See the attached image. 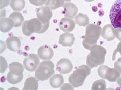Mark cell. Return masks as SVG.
<instances>
[{
    "mask_svg": "<svg viewBox=\"0 0 121 90\" xmlns=\"http://www.w3.org/2000/svg\"><path fill=\"white\" fill-rule=\"evenodd\" d=\"M86 58V64L91 68H93L104 64L107 53L106 49L103 46L95 44L90 49Z\"/></svg>",
    "mask_w": 121,
    "mask_h": 90,
    "instance_id": "6da1fadb",
    "label": "cell"
},
{
    "mask_svg": "<svg viewBox=\"0 0 121 90\" xmlns=\"http://www.w3.org/2000/svg\"><path fill=\"white\" fill-rule=\"evenodd\" d=\"M102 28L99 25L89 24L85 30V38L83 41V45L86 49L90 50L91 47L97 43L101 34Z\"/></svg>",
    "mask_w": 121,
    "mask_h": 90,
    "instance_id": "7a4b0ae2",
    "label": "cell"
},
{
    "mask_svg": "<svg viewBox=\"0 0 121 90\" xmlns=\"http://www.w3.org/2000/svg\"><path fill=\"white\" fill-rule=\"evenodd\" d=\"M50 22L47 24H43L37 18L31 19L28 21H25L22 25L23 34L29 36L34 33L43 34L44 33L49 27Z\"/></svg>",
    "mask_w": 121,
    "mask_h": 90,
    "instance_id": "3957f363",
    "label": "cell"
},
{
    "mask_svg": "<svg viewBox=\"0 0 121 90\" xmlns=\"http://www.w3.org/2000/svg\"><path fill=\"white\" fill-rule=\"evenodd\" d=\"M91 68L87 65H82L74 71L69 76V82L74 88H78L83 85L86 78L90 74Z\"/></svg>",
    "mask_w": 121,
    "mask_h": 90,
    "instance_id": "277c9868",
    "label": "cell"
},
{
    "mask_svg": "<svg viewBox=\"0 0 121 90\" xmlns=\"http://www.w3.org/2000/svg\"><path fill=\"white\" fill-rule=\"evenodd\" d=\"M54 73L55 71L53 63L49 60H45L40 63L35 70V76L38 80L43 81L50 78Z\"/></svg>",
    "mask_w": 121,
    "mask_h": 90,
    "instance_id": "5b68a950",
    "label": "cell"
},
{
    "mask_svg": "<svg viewBox=\"0 0 121 90\" xmlns=\"http://www.w3.org/2000/svg\"><path fill=\"white\" fill-rule=\"evenodd\" d=\"M109 18L114 29L121 28V0H117L111 8Z\"/></svg>",
    "mask_w": 121,
    "mask_h": 90,
    "instance_id": "8992f818",
    "label": "cell"
},
{
    "mask_svg": "<svg viewBox=\"0 0 121 90\" xmlns=\"http://www.w3.org/2000/svg\"><path fill=\"white\" fill-rule=\"evenodd\" d=\"M98 73L101 78L110 82L117 81L121 75L120 72L116 68H111L105 65H101L99 67Z\"/></svg>",
    "mask_w": 121,
    "mask_h": 90,
    "instance_id": "52a82bcc",
    "label": "cell"
},
{
    "mask_svg": "<svg viewBox=\"0 0 121 90\" xmlns=\"http://www.w3.org/2000/svg\"><path fill=\"white\" fill-rule=\"evenodd\" d=\"M37 18L43 24H47L50 22L51 18L52 17L53 13L52 10L48 6H41L36 10Z\"/></svg>",
    "mask_w": 121,
    "mask_h": 90,
    "instance_id": "ba28073f",
    "label": "cell"
},
{
    "mask_svg": "<svg viewBox=\"0 0 121 90\" xmlns=\"http://www.w3.org/2000/svg\"><path fill=\"white\" fill-rule=\"evenodd\" d=\"M40 60L39 56L35 54H30L23 62L24 68L29 71H35L39 65Z\"/></svg>",
    "mask_w": 121,
    "mask_h": 90,
    "instance_id": "9c48e42d",
    "label": "cell"
},
{
    "mask_svg": "<svg viewBox=\"0 0 121 90\" xmlns=\"http://www.w3.org/2000/svg\"><path fill=\"white\" fill-rule=\"evenodd\" d=\"M73 65L69 60L63 58L60 59L57 63L56 69L61 74H67L72 71Z\"/></svg>",
    "mask_w": 121,
    "mask_h": 90,
    "instance_id": "30bf717a",
    "label": "cell"
},
{
    "mask_svg": "<svg viewBox=\"0 0 121 90\" xmlns=\"http://www.w3.org/2000/svg\"><path fill=\"white\" fill-rule=\"evenodd\" d=\"M75 22L73 19L69 17L62 18L59 22V26L60 29L65 32H71L74 30L75 28Z\"/></svg>",
    "mask_w": 121,
    "mask_h": 90,
    "instance_id": "8fae6325",
    "label": "cell"
},
{
    "mask_svg": "<svg viewBox=\"0 0 121 90\" xmlns=\"http://www.w3.org/2000/svg\"><path fill=\"white\" fill-rule=\"evenodd\" d=\"M39 57L43 60H50L54 56V51L50 46L46 45L40 46L37 51Z\"/></svg>",
    "mask_w": 121,
    "mask_h": 90,
    "instance_id": "7c38bea8",
    "label": "cell"
},
{
    "mask_svg": "<svg viewBox=\"0 0 121 90\" xmlns=\"http://www.w3.org/2000/svg\"><path fill=\"white\" fill-rule=\"evenodd\" d=\"M64 11L63 13L65 16L73 19L75 18L78 12V8L74 4L71 2H66L65 3L63 6Z\"/></svg>",
    "mask_w": 121,
    "mask_h": 90,
    "instance_id": "4fadbf2b",
    "label": "cell"
},
{
    "mask_svg": "<svg viewBox=\"0 0 121 90\" xmlns=\"http://www.w3.org/2000/svg\"><path fill=\"white\" fill-rule=\"evenodd\" d=\"M75 40V38L74 35L69 32H65L60 36L58 43L64 47H71L74 44Z\"/></svg>",
    "mask_w": 121,
    "mask_h": 90,
    "instance_id": "5bb4252c",
    "label": "cell"
},
{
    "mask_svg": "<svg viewBox=\"0 0 121 90\" xmlns=\"http://www.w3.org/2000/svg\"><path fill=\"white\" fill-rule=\"evenodd\" d=\"M114 29L111 25L108 24L105 25L102 28L101 32V36L104 39L108 41L113 40L116 38Z\"/></svg>",
    "mask_w": 121,
    "mask_h": 90,
    "instance_id": "9a60e30c",
    "label": "cell"
},
{
    "mask_svg": "<svg viewBox=\"0 0 121 90\" xmlns=\"http://www.w3.org/2000/svg\"><path fill=\"white\" fill-rule=\"evenodd\" d=\"M6 43L8 49L12 51H17L21 49V42L17 37L12 36L8 37L6 39Z\"/></svg>",
    "mask_w": 121,
    "mask_h": 90,
    "instance_id": "2e32d148",
    "label": "cell"
},
{
    "mask_svg": "<svg viewBox=\"0 0 121 90\" xmlns=\"http://www.w3.org/2000/svg\"><path fill=\"white\" fill-rule=\"evenodd\" d=\"M14 21L10 18L1 17L0 20V30L3 33L10 31L14 27Z\"/></svg>",
    "mask_w": 121,
    "mask_h": 90,
    "instance_id": "e0dca14e",
    "label": "cell"
},
{
    "mask_svg": "<svg viewBox=\"0 0 121 90\" xmlns=\"http://www.w3.org/2000/svg\"><path fill=\"white\" fill-rule=\"evenodd\" d=\"M64 82V79L62 75L57 74L52 76L50 79V84L54 88H58Z\"/></svg>",
    "mask_w": 121,
    "mask_h": 90,
    "instance_id": "ac0fdd59",
    "label": "cell"
},
{
    "mask_svg": "<svg viewBox=\"0 0 121 90\" xmlns=\"http://www.w3.org/2000/svg\"><path fill=\"white\" fill-rule=\"evenodd\" d=\"M10 71L15 75H21L23 74L24 71L23 65L20 63L13 62L9 65Z\"/></svg>",
    "mask_w": 121,
    "mask_h": 90,
    "instance_id": "d6986e66",
    "label": "cell"
},
{
    "mask_svg": "<svg viewBox=\"0 0 121 90\" xmlns=\"http://www.w3.org/2000/svg\"><path fill=\"white\" fill-rule=\"evenodd\" d=\"M38 87L39 83L37 79L34 77H30L25 81L23 90H37Z\"/></svg>",
    "mask_w": 121,
    "mask_h": 90,
    "instance_id": "ffe728a7",
    "label": "cell"
},
{
    "mask_svg": "<svg viewBox=\"0 0 121 90\" xmlns=\"http://www.w3.org/2000/svg\"><path fill=\"white\" fill-rule=\"evenodd\" d=\"M9 18H11L14 21V27L17 28L21 26L23 23L24 18L23 16L18 12H14L11 13L9 16Z\"/></svg>",
    "mask_w": 121,
    "mask_h": 90,
    "instance_id": "44dd1931",
    "label": "cell"
},
{
    "mask_svg": "<svg viewBox=\"0 0 121 90\" xmlns=\"http://www.w3.org/2000/svg\"><path fill=\"white\" fill-rule=\"evenodd\" d=\"M75 22L79 26L85 27L90 24V19L86 14L81 13H79L75 17Z\"/></svg>",
    "mask_w": 121,
    "mask_h": 90,
    "instance_id": "7402d4cb",
    "label": "cell"
},
{
    "mask_svg": "<svg viewBox=\"0 0 121 90\" xmlns=\"http://www.w3.org/2000/svg\"><path fill=\"white\" fill-rule=\"evenodd\" d=\"M64 1V0H47L45 5L53 10L59 7H63L65 5Z\"/></svg>",
    "mask_w": 121,
    "mask_h": 90,
    "instance_id": "603a6c76",
    "label": "cell"
},
{
    "mask_svg": "<svg viewBox=\"0 0 121 90\" xmlns=\"http://www.w3.org/2000/svg\"><path fill=\"white\" fill-rule=\"evenodd\" d=\"M10 6L15 11H20L25 6V0H11Z\"/></svg>",
    "mask_w": 121,
    "mask_h": 90,
    "instance_id": "cb8c5ba5",
    "label": "cell"
},
{
    "mask_svg": "<svg viewBox=\"0 0 121 90\" xmlns=\"http://www.w3.org/2000/svg\"><path fill=\"white\" fill-rule=\"evenodd\" d=\"M23 79V74L21 75H15L9 71L7 74V80L11 84H17L20 82Z\"/></svg>",
    "mask_w": 121,
    "mask_h": 90,
    "instance_id": "d4e9b609",
    "label": "cell"
},
{
    "mask_svg": "<svg viewBox=\"0 0 121 90\" xmlns=\"http://www.w3.org/2000/svg\"><path fill=\"white\" fill-rule=\"evenodd\" d=\"M92 90H106V83L104 79H99L95 81L92 86Z\"/></svg>",
    "mask_w": 121,
    "mask_h": 90,
    "instance_id": "484cf974",
    "label": "cell"
},
{
    "mask_svg": "<svg viewBox=\"0 0 121 90\" xmlns=\"http://www.w3.org/2000/svg\"><path fill=\"white\" fill-rule=\"evenodd\" d=\"M47 0H29V1L34 6H42L46 4Z\"/></svg>",
    "mask_w": 121,
    "mask_h": 90,
    "instance_id": "4316f807",
    "label": "cell"
},
{
    "mask_svg": "<svg viewBox=\"0 0 121 90\" xmlns=\"http://www.w3.org/2000/svg\"><path fill=\"white\" fill-rule=\"evenodd\" d=\"M117 53H119L120 55L121 56V41H120L119 43V44H117L116 49L114 51V52L113 53V55H112V60H115L116 57V54Z\"/></svg>",
    "mask_w": 121,
    "mask_h": 90,
    "instance_id": "83f0119b",
    "label": "cell"
},
{
    "mask_svg": "<svg viewBox=\"0 0 121 90\" xmlns=\"http://www.w3.org/2000/svg\"><path fill=\"white\" fill-rule=\"evenodd\" d=\"M114 68H116L121 74V57L119 58L117 62L114 63Z\"/></svg>",
    "mask_w": 121,
    "mask_h": 90,
    "instance_id": "f1b7e54d",
    "label": "cell"
},
{
    "mask_svg": "<svg viewBox=\"0 0 121 90\" xmlns=\"http://www.w3.org/2000/svg\"><path fill=\"white\" fill-rule=\"evenodd\" d=\"M114 32H115L116 38L121 41V28L115 29Z\"/></svg>",
    "mask_w": 121,
    "mask_h": 90,
    "instance_id": "f546056e",
    "label": "cell"
},
{
    "mask_svg": "<svg viewBox=\"0 0 121 90\" xmlns=\"http://www.w3.org/2000/svg\"><path fill=\"white\" fill-rule=\"evenodd\" d=\"M11 0H1V9L7 6Z\"/></svg>",
    "mask_w": 121,
    "mask_h": 90,
    "instance_id": "4dcf8cb0",
    "label": "cell"
},
{
    "mask_svg": "<svg viewBox=\"0 0 121 90\" xmlns=\"http://www.w3.org/2000/svg\"><path fill=\"white\" fill-rule=\"evenodd\" d=\"M117 83L121 87V78H119L117 80Z\"/></svg>",
    "mask_w": 121,
    "mask_h": 90,
    "instance_id": "1f68e13d",
    "label": "cell"
},
{
    "mask_svg": "<svg viewBox=\"0 0 121 90\" xmlns=\"http://www.w3.org/2000/svg\"><path fill=\"white\" fill-rule=\"evenodd\" d=\"M84 1H85L86 2H91L94 1L95 0H84Z\"/></svg>",
    "mask_w": 121,
    "mask_h": 90,
    "instance_id": "d6a6232c",
    "label": "cell"
},
{
    "mask_svg": "<svg viewBox=\"0 0 121 90\" xmlns=\"http://www.w3.org/2000/svg\"><path fill=\"white\" fill-rule=\"evenodd\" d=\"M64 1H66V2H69V1H72V0H64Z\"/></svg>",
    "mask_w": 121,
    "mask_h": 90,
    "instance_id": "836d02e7",
    "label": "cell"
}]
</instances>
